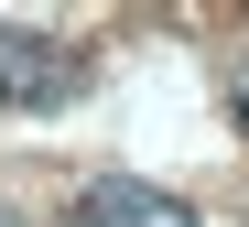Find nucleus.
Wrapping results in <instances>:
<instances>
[{
  "label": "nucleus",
  "instance_id": "nucleus-2",
  "mask_svg": "<svg viewBox=\"0 0 249 227\" xmlns=\"http://www.w3.org/2000/svg\"><path fill=\"white\" fill-rule=\"evenodd\" d=\"M65 87H76L65 43H44V33H0V108H54Z\"/></svg>",
  "mask_w": 249,
  "mask_h": 227
},
{
  "label": "nucleus",
  "instance_id": "nucleus-1",
  "mask_svg": "<svg viewBox=\"0 0 249 227\" xmlns=\"http://www.w3.org/2000/svg\"><path fill=\"white\" fill-rule=\"evenodd\" d=\"M76 227H195V206L162 195V184H141V173H98L87 206H76Z\"/></svg>",
  "mask_w": 249,
  "mask_h": 227
},
{
  "label": "nucleus",
  "instance_id": "nucleus-3",
  "mask_svg": "<svg viewBox=\"0 0 249 227\" xmlns=\"http://www.w3.org/2000/svg\"><path fill=\"white\" fill-rule=\"evenodd\" d=\"M238 119H249V76H238Z\"/></svg>",
  "mask_w": 249,
  "mask_h": 227
}]
</instances>
